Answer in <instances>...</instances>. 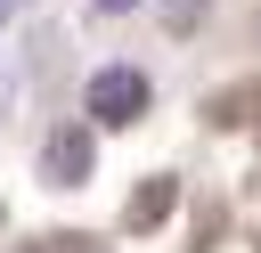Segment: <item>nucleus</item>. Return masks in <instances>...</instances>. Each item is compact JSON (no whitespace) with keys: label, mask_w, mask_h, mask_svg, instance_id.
I'll return each mask as SVG.
<instances>
[{"label":"nucleus","mask_w":261,"mask_h":253,"mask_svg":"<svg viewBox=\"0 0 261 253\" xmlns=\"http://www.w3.org/2000/svg\"><path fill=\"white\" fill-rule=\"evenodd\" d=\"M130 114H147V73H130V65H106V73L90 82V122L122 131Z\"/></svg>","instance_id":"nucleus-1"},{"label":"nucleus","mask_w":261,"mask_h":253,"mask_svg":"<svg viewBox=\"0 0 261 253\" xmlns=\"http://www.w3.org/2000/svg\"><path fill=\"white\" fill-rule=\"evenodd\" d=\"M41 171H49V180H90V139H82V131H57V139L41 147Z\"/></svg>","instance_id":"nucleus-2"},{"label":"nucleus","mask_w":261,"mask_h":253,"mask_svg":"<svg viewBox=\"0 0 261 253\" xmlns=\"http://www.w3.org/2000/svg\"><path fill=\"white\" fill-rule=\"evenodd\" d=\"M98 8H106V16H122V8H139V0H98Z\"/></svg>","instance_id":"nucleus-3"},{"label":"nucleus","mask_w":261,"mask_h":253,"mask_svg":"<svg viewBox=\"0 0 261 253\" xmlns=\"http://www.w3.org/2000/svg\"><path fill=\"white\" fill-rule=\"evenodd\" d=\"M8 8H24V0H0V16H8Z\"/></svg>","instance_id":"nucleus-4"}]
</instances>
